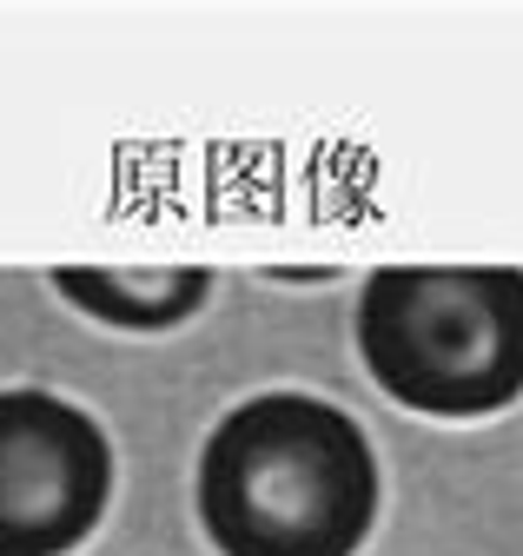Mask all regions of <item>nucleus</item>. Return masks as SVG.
<instances>
[{
    "instance_id": "4",
    "label": "nucleus",
    "mask_w": 523,
    "mask_h": 556,
    "mask_svg": "<svg viewBox=\"0 0 523 556\" xmlns=\"http://www.w3.org/2000/svg\"><path fill=\"white\" fill-rule=\"evenodd\" d=\"M53 286L80 312L119 325V331H166L192 318L213 292L206 265H160V271H113V265H60Z\"/></svg>"
},
{
    "instance_id": "3",
    "label": "nucleus",
    "mask_w": 523,
    "mask_h": 556,
    "mask_svg": "<svg viewBox=\"0 0 523 556\" xmlns=\"http://www.w3.org/2000/svg\"><path fill=\"white\" fill-rule=\"evenodd\" d=\"M113 451L53 391H0V556H67L106 510Z\"/></svg>"
},
{
    "instance_id": "1",
    "label": "nucleus",
    "mask_w": 523,
    "mask_h": 556,
    "mask_svg": "<svg viewBox=\"0 0 523 556\" xmlns=\"http://www.w3.org/2000/svg\"><path fill=\"white\" fill-rule=\"evenodd\" d=\"M371 517V438L311 391L232 404L200 451V523L226 556H358Z\"/></svg>"
},
{
    "instance_id": "2",
    "label": "nucleus",
    "mask_w": 523,
    "mask_h": 556,
    "mask_svg": "<svg viewBox=\"0 0 523 556\" xmlns=\"http://www.w3.org/2000/svg\"><path fill=\"white\" fill-rule=\"evenodd\" d=\"M358 352L411 410H503L523 391V265H378L358 292Z\"/></svg>"
}]
</instances>
